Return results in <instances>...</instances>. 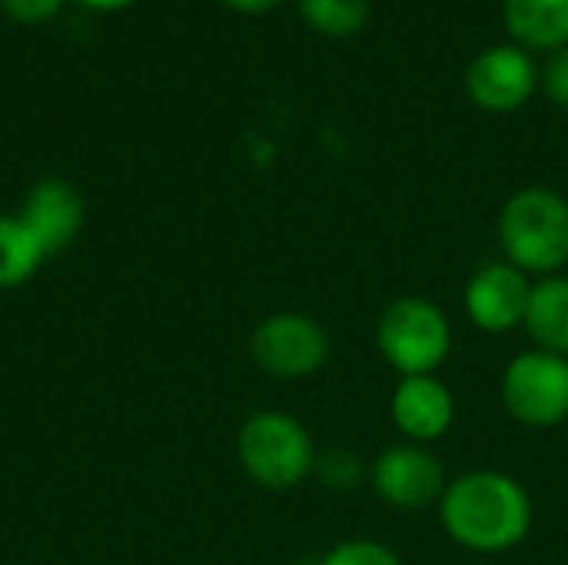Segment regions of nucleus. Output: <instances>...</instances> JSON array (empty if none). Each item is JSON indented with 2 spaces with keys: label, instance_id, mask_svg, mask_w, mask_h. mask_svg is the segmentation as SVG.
<instances>
[{
  "label": "nucleus",
  "instance_id": "obj_1",
  "mask_svg": "<svg viewBox=\"0 0 568 565\" xmlns=\"http://www.w3.org/2000/svg\"><path fill=\"white\" fill-rule=\"evenodd\" d=\"M446 536L479 556H499L526 543L532 529L529 490L499 470H469L449 480L439 500Z\"/></svg>",
  "mask_w": 568,
  "mask_h": 565
},
{
  "label": "nucleus",
  "instance_id": "obj_2",
  "mask_svg": "<svg viewBox=\"0 0 568 565\" xmlns=\"http://www.w3.org/2000/svg\"><path fill=\"white\" fill-rule=\"evenodd\" d=\"M506 263L526 276H556L568 266V196L552 186L516 190L499 213Z\"/></svg>",
  "mask_w": 568,
  "mask_h": 565
},
{
  "label": "nucleus",
  "instance_id": "obj_3",
  "mask_svg": "<svg viewBox=\"0 0 568 565\" xmlns=\"http://www.w3.org/2000/svg\"><path fill=\"white\" fill-rule=\"evenodd\" d=\"M236 456L243 473L256 486L270 493H286L313 476L320 453L310 430L296 416L263 410L240 426Z\"/></svg>",
  "mask_w": 568,
  "mask_h": 565
},
{
  "label": "nucleus",
  "instance_id": "obj_4",
  "mask_svg": "<svg viewBox=\"0 0 568 565\" xmlns=\"http://www.w3.org/2000/svg\"><path fill=\"white\" fill-rule=\"evenodd\" d=\"M376 350L399 376H433L449 360L453 323L426 296H396L376 320Z\"/></svg>",
  "mask_w": 568,
  "mask_h": 565
},
{
  "label": "nucleus",
  "instance_id": "obj_5",
  "mask_svg": "<svg viewBox=\"0 0 568 565\" xmlns=\"http://www.w3.org/2000/svg\"><path fill=\"white\" fill-rule=\"evenodd\" d=\"M499 396L526 430H552L568 420V356L526 350L503 370Z\"/></svg>",
  "mask_w": 568,
  "mask_h": 565
},
{
  "label": "nucleus",
  "instance_id": "obj_6",
  "mask_svg": "<svg viewBox=\"0 0 568 565\" xmlns=\"http://www.w3.org/2000/svg\"><path fill=\"white\" fill-rule=\"evenodd\" d=\"M250 356L273 380H310L329 360V333L310 313H270L250 333Z\"/></svg>",
  "mask_w": 568,
  "mask_h": 565
},
{
  "label": "nucleus",
  "instance_id": "obj_7",
  "mask_svg": "<svg viewBox=\"0 0 568 565\" xmlns=\"http://www.w3.org/2000/svg\"><path fill=\"white\" fill-rule=\"evenodd\" d=\"M369 486L386 506L399 513H423L429 506H439L449 486V476H446V466L426 446L399 443V446L383 450L373 460Z\"/></svg>",
  "mask_w": 568,
  "mask_h": 565
},
{
  "label": "nucleus",
  "instance_id": "obj_8",
  "mask_svg": "<svg viewBox=\"0 0 568 565\" xmlns=\"http://www.w3.org/2000/svg\"><path fill=\"white\" fill-rule=\"evenodd\" d=\"M539 90V67L519 43H493L479 50L466 70V93L486 113H516Z\"/></svg>",
  "mask_w": 568,
  "mask_h": 565
},
{
  "label": "nucleus",
  "instance_id": "obj_9",
  "mask_svg": "<svg viewBox=\"0 0 568 565\" xmlns=\"http://www.w3.org/2000/svg\"><path fill=\"white\" fill-rule=\"evenodd\" d=\"M532 280L516 270L506 260L479 266L463 293L466 316L479 333L489 336H506L526 323V306H529Z\"/></svg>",
  "mask_w": 568,
  "mask_h": 565
},
{
  "label": "nucleus",
  "instance_id": "obj_10",
  "mask_svg": "<svg viewBox=\"0 0 568 565\" xmlns=\"http://www.w3.org/2000/svg\"><path fill=\"white\" fill-rule=\"evenodd\" d=\"M17 216L30 230V236L40 243V250L47 256H53V253L67 250L73 243V236L83 230L87 203H83V193L70 180L43 176L27 190Z\"/></svg>",
  "mask_w": 568,
  "mask_h": 565
},
{
  "label": "nucleus",
  "instance_id": "obj_11",
  "mask_svg": "<svg viewBox=\"0 0 568 565\" xmlns=\"http://www.w3.org/2000/svg\"><path fill=\"white\" fill-rule=\"evenodd\" d=\"M389 420L406 443H439L456 423V400L449 386L433 376H399L389 396Z\"/></svg>",
  "mask_w": 568,
  "mask_h": 565
},
{
  "label": "nucleus",
  "instance_id": "obj_12",
  "mask_svg": "<svg viewBox=\"0 0 568 565\" xmlns=\"http://www.w3.org/2000/svg\"><path fill=\"white\" fill-rule=\"evenodd\" d=\"M503 23L509 40L529 53L568 47V0H503Z\"/></svg>",
  "mask_w": 568,
  "mask_h": 565
},
{
  "label": "nucleus",
  "instance_id": "obj_13",
  "mask_svg": "<svg viewBox=\"0 0 568 565\" xmlns=\"http://www.w3.org/2000/svg\"><path fill=\"white\" fill-rule=\"evenodd\" d=\"M526 333L536 350L568 356V276H542L532 283L529 306H526Z\"/></svg>",
  "mask_w": 568,
  "mask_h": 565
},
{
  "label": "nucleus",
  "instance_id": "obj_14",
  "mask_svg": "<svg viewBox=\"0 0 568 565\" xmlns=\"http://www.w3.org/2000/svg\"><path fill=\"white\" fill-rule=\"evenodd\" d=\"M47 253L17 213H0V290H13L40 270Z\"/></svg>",
  "mask_w": 568,
  "mask_h": 565
},
{
  "label": "nucleus",
  "instance_id": "obj_15",
  "mask_svg": "<svg viewBox=\"0 0 568 565\" xmlns=\"http://www.w3.org/2000/svg\"><path fill=\"white\" fill-rule=\"evenodd\" d=\"M303 23L323 37L346 40L369 23V0H296Z\"/></svg>",
  "mask_w": 568,
  "mask_h": 565
},
{
  "label": "nucleus",
  "instance_id": "obj_16",
  "mask_svg": "<svg viewBox=\"0 0 568 565\" xmlns=\"http://www.w3.org/2000/svg\"><path fill=\"white\" fill-rule=\"evenodd\" d=\"M320 565H403V559L376 539H343L320 559Z\"/></svg>",
  "mask_w": 568,
  "mask_h": 565
},
{
  "label": "nucleus",
  "instance_id": "obj_17",
  "mask_svg": "<svg viewBox=\"0 0 568 565\" xmlns=\"http://www.w3.org/2000/svg\"><path fill=\"white\" fill-rule=\"evenodd\" d=\"M313 473L323 480V486H329V490H336V493H349V490L359 486L363 466L356 463L353 453L333 450V453H326V456H316V470H313Z\"/></svg>",
  "mask_w": 568,
  "mask_h": 565
},
{
  "label": "nucleus",
  "instance_id": "obj_18",
  "mask_svg": "<svg viewBox=\"0 0 568 565\" xmlns=\"http://www.w3.org/2000/svg\"><path fill=\"white\" fill-rule=\"evenodd\" d=\"M63 3L67 0H0V13L13 23L40 27V23H50L63 10Z\"/></svg>",
  "mask_w": 568,
  "mask_h": 565
},
{
  "label": "nucleus",
  "instance_id": "obj_19",
  "mask_svg": "<svg viewBox=\"0 0 568 565\" xmlns=\"http://www.w3.org/2000/svg\"><path fill=\"white\" fill-rule=\"evenodd\" d=\"M539 87L549 97V103L568 110V47L549 53L546 67L539 70Z\"/></svg>",
  "mask_w": 568,
  "mask_h": 565
},
{
  "label": "nucleus",
  "instance_id": "obj_20",
  "mask_svg": "<svg viewBox=\"0 0 568 565\" xmlns=\"http://www.w3.org/2000/svg\"><path fill=\"white\" fill-rule=\"evenodd\" d=\"M223 7L236 10V13H246V17H260V13H270L276 10L283 0H220Z\"/></svg>",
  "mask_w": 568,
  "mask_h": 565
},
{
  "label": "nucleus",
  "instance_id": "obj_21",
  "mask_svg": "<svg viewBox=\"0 0 568 565\" xmlns=\"http://www.w3.org/2000/svg\"><path fill=\"white\" fill-rule=\"evenodd\" d=\"M77 3L87 7V10H97V13H116V10L133 7L136 0H77Z\"/></svg>",
  "mask_w": 568,
  "mask_h": 565
}]
</instances>
